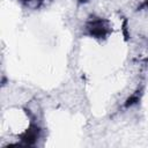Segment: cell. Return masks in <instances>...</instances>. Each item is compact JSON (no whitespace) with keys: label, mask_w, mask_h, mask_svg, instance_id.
<instances>
[{"label":"cell","mask_w":148,"mask_h":148,"mask_svg":"<svg viewBox=\"0 0 148 148\" xmlns=\"http://www.w3.org/2000/svg\"><path fill=\"white\" fill-rule=\"evenodd\" d=\"M86 34L96 39H105L111 32L110 21L98 16H90L84 25Z\"/></svg>","instance_id":"1"},{"label":"cell","mask_w":148,"mask_h":148,"mask_svg":"<svg viewBox=\"0 0 148 148\" xmlns=\"http://www.w3.org/2000/svg\"><path fill=\"white\" fill-rule=\"evenodd\" d=\"M40 135V127L31 123L30 126L21 134V145L23 146H34Z\"/></svg>","instance_id":"2"},{"label":"cell","mask_w":148,"mask_h":148,"mask_svg":"<svg viewBox=\"0 0 148 148\" xmlns=\"http://www.w3.org/2000/svg\"><path fill=\"white\" fill-rule=\"evenodd\" d=\"M141 96H142V90L139 88V89H136L126 101H125V103H124V108H131V106H133V105H135L136 103H139V101H140V98H141Z\"/></svg>","instance_id":"3"},{"label":"cell","mask_w":148,"mask_h":148,"mask_svg":"<svg viewBox=\"0 0 148 148\" xmlns=\"http://www.w3.org/2000/svg\"><path fill=\"white\" fill-rule=\"evenodd\" d=\"M23 6L28 7V8H32V9H37L39 8L44 2L45 0H18Z\"/></svg>","instance_id":"4"},{"label":"cell","mask_w":148,"mask_h":148,"mask_svg":"<svg viewBox=\"0 0 148 148\" xmlns=\"http://www.w3.org/2000/svg\"><path fill=\"white\" fill-rule=\"evenodd\" d=\"M123 31H124V35H125V39H128V35H127V20H125L124 23H123Z\"/></svg>","instance_id":"5"},{"label":"cell","mask_w":148,"mask_h":148,"mask_svg":"<svg viewBox=\"0 0 148 148\" xmlns=\"http://www.w3.org/2000/svg\"><path fill=\"white\" fill-rule=\"evenodd\" d=\"M142 7H146V8H148V0H145V2H143V3H142V5H141V6L138 8V9H141Z\"/></svg>","instance_id":"6"},{"label":"cell","mask_w":148,"mask_h":148,"mask_svg":"<svg viewBox=\"0 0 148 148\" xmlns=\"http://www.w3.org/2000/svg\"><path fill=\"white\" fill-rule=\"evenodd\" d=\"M89 0H77V2L79 3H86V2H88Z\"/></svg>","instance_id":"7"}]
</instances>
